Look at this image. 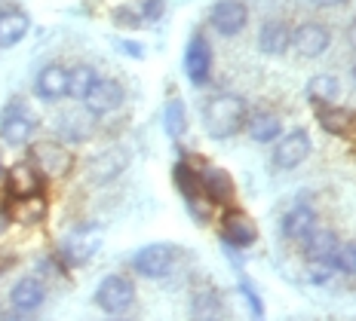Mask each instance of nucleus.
<instances>
[{"label": "nucleus", "instance_id": "nucleus-13", "mask_svg": "<svg viewBox=\"0 0 356 321\" xmlns=\"http://www.w3.org/2000/svg\"><path fill=\"white\" fill-rule=\"evenodd\" d=\"M172 181L178 186V193L184 196V202H188V211L194 214L197 220H206V205H203L206 196H203V190H200V171L181 159L172 168Z\"/></svg>", "mask_w": 356, "mask_h": 321}, {"label": "nucleus", "instance_id": "nucleus-33", "mask_svg": "<svg viewBox=\"0 0 356 321\" xmlns=\"http://www.w3.org/2000/svg\"><path fill=\"white\" fill-rule=\"evenodd\" d=\"M163 12H166V0H142V6H138L142 21H160Z\"/></svg>", "mask_w": 356, "mask_h": 321}, {"label": "nucleus", "instance_id": "nucleus-36", "mask_svg": "<svg viewBox=\"0 0 356 321\" xmlns=\"http://www.w3.org/2000/svg\"><path fill=\"white\" fill-rule=\"evenodd\" d=\"M347 40H350V46L356 49V19L350 21V28H347Z\"/></svg>", "mask_w": 356, "mask_h": 321}, {"label": "nucleus", "instance_id": "nucleus-16", "mask_svg": "<svg viewBox=\"0 0 356 321\" xmlns=\"http://www.w3.org/2000/svg\"><path fill=\"white\" fill-rule=\"evenodd\" d=\"M246 135L255 141V144H273L280 135H283V119H280V114H273V110H249L246 114Z\"/></svg>", "mask_w": 356, "mask_h": 321}, {"label": "nucleus", "instance_id": "nucleus-15", "mask_svg": "<svg viewBox=\"0 0 356 321\" xmlns=\"http://www.w3.org/2000/svg\"><path fill=\"white\" fill-rule=\"evenodd\" d=\"M200 190H203L206 202L212 205H231L234 202V177L225 168H200Z\"/></svg>", "mask_w": 356, "mask_h": 321}, {"label": "nucleus", "instance_id": "nucleus-38", "mask_svg": "<svg viewBox=\"0 0 356 321\" xmlns=\"http://www.w3.org/2000/svg\"><path fill=\"white\" fill-rule=\"evenodd\" d=\"M310 3H316V6H338V3H344V0H310Z\"/></svg>", "mask_w": 356, "mask_h": 321}, {"label": "nucleus", "instance_id": "nucleus-34", "mask_svg": "<svg viewBox=\"0 0 356 321\" xmlns=\"http://www.w3.org/2000/svg\"><path fill=\"white\" fill-rule=\"evenodd\" d=\"M120 49H123V52H129V55H136V58H142V55H145V49L138 46V43H132V40H120Z\"/></svg>", "mask_w": 356, "mask_h": 321}, {"label": "nucleus", "instance_id": "nucleus-31", "mask_svg": "<svg viewBox=\"0 0 356 321\" xmlns=\"http://www.w3.org/2000/svg\"><path fill=\"white\" fill-rule=\"evenodd\" d=\"M236 288H240V294L246 297V303H249V312H252V315H255V318H261V315H264L261 297H258V290L252 288V281L246 279V275H243V279H240V285H236Z\"/></svg>", "mask_w": 356, "mask_h": 321}, {"label": "nucleus", "instance_id": "nucleus-21", "mask_svg": "<svg viewBox=\"0 0 356 321\" xmlns=\"http://www.w3.org/2000/svg\"><path fill=\"white\" fill-rule=\"evenodd\" d=\"M292 43V28L286 25L283 19H267L258 31V49L264 55H283Z\"/></svg>", "mask_w": 356, "mask_h": 321}, {"label": "nucleus", "instance_id": "nucleus-19", "mask_svg": "<svg viewBox=\"0 0 356 321\" xmlns=\"http://www.w3.org/2000/svg\"><path fill=\"white\" fill-rule=\"evenodd\" d=\"M34 92L40 101H62L68 95V71L62 64H47L34 80Z\"/></svg>", "mask_w": 356, "mask_h": 321}, {"label": "nucleus", "instance_id": "nucleus-27", "mask_svg": "<svg viewBox=\"0 0 356 321\" xmlns=\"http://www.w3.org/2000/svg\"><path fill=\"white\" fill-rule=\"evenodd\" d=\"M338 95H341V83L335 73H316L307 83V98L314 104H332L338 101Z\"/></svg>", "mask_w": 356, "mask_h": 321}, {"label": "nucleus", "instance_id": "nucleus-40", "mask_svg": "<svg viewBox=\"0 0 356 321\" xmlns=\"http://www.w3.org/2000/svg\"><path fill=\"white\" fill-rule=\"evenodd\" d=\"M0 175H3V162H0Z\"/></svg>", "mask_w": 356, "mask_h": 321}, {"label": "nucleus", "instance_id": "nucleus-17", "mask_svg": "<svg viewBox=\"0 0 356 321\" xmlns=\"http://www.w3.org/2000/svg\"><path fill=\"white\" fill-rule=\"evenodd\" d=\"M43 300H47V288H43V281L37 279V275L19 279L10 290V303L19 315H31V312H37L43 306Z\"/></svg>", "mask_w": 356, "mask_h": 321}, {"label": "nucleus", "instance_id": "nucleus-28", "mask_svg": "<svg viewBox=\"0 0 356 321\" xmlns=\"http://www.w3.org/2000/svg\"><path fill=\"white\" fill-rule=\"evenodd\" d=\"M163 125H166L169 138H181L188 132V107L181 98H169L166 110H163Z\"/></svg>", "mask_w": 356, "mask_h": 321}, {"label": "nucleus", "instance_id": "nucleus-6", "mask_svg": "<svg viewBox=\"0 0 356 321\" xmlns=\"http://www.w3.org/2000/svg\"><path fill=\"white\" fill-rule=\"evenodd\" d=\"M273 168L280 171H292L298 168L304 159L314 150V141H310V132L307 129H292V132H283L277 141H273Z\"/></svg>", "mask_w": 356, "mask_h": 321}, {"label": "nucleus", "instance_id": "nucleus-1", "mask_svg": "<svg viewBox=\"0 0 356 321\" xmlns=\"http://www.w3.org/2000/svg\"><path fill=\"white\" fill-rule=\"evenodd\" d=\"M246 114H249V104L234 92H218L212 95L209 101L203 104V125H206V135L215 141H225L234 138L243 132L246 125Z\"/></svg>", "mask_w": 356, "mask_h": 321}, {"label": "nucleus", "instance_id": "nucleus-8", "mask_svg": "<svg viewBox=\"0 0 356 321\" xmlns=\"http://www.w3.org/2000/svg\"><path fill=\"white\" fill-rule=\"evenodd\" d=\"M123 101H126V89L117 83V80H111V77H95V83L92 89L86 92V110L92 116H108V114H114V110H120L123 107Z\"/></svg>", "mask_w": 356, "mask_h": 321}, {"label": "nucleus", "instance_id": "nucleus-12", "mask_svg": "<svg viewBox=\"0 0 356 321\" xmlns=\"http://www.w3.org/2000/svg\"><path fill=\"white\" fill-rule=\"evenodd\" d=\"M221 238H225L227 248H249L258 238V227L240 208H227L225 218H221Z\"/></svg>", "mask_w": 356, "mask_h": 321}, {"label": "nucleus", "instance_id": "nucleus-9", "mask_svg": "<svg viewBox=\"0 0 356 321\" xmlns=\"http://www.w3.org/2000/svg\"><path fill=\"white\" fill-rule=\"evenodd\" d=\"M209 25L221 37H236L249 25V6L243 0H215L209 10Z\"/></svg>", "mask_w": 356, "mask_h": 321}, {"label": "nucleus", "instance_id": "nucleus-5", "mask_svg": "<svg viewBox=\"0 0 356 321\" xmlns=\"http://www.w3.org/2000/svg\"><path fill=\"white\" fill-rule=\"evenodd\" d=\"M34 132H37V116L19 98H13L0 114V138L10 147H22L34 138Z\"/></svg>", "mask_w": 356, "mask_h": 321}, {"label": "nucleus", "instance_id": "nucleus-20", "mask_svg": "<svg viewBox=\"0 0 356 321\" xmlns=\"http://www.w3.org/2000/svg\"><path fill=\"white\" fill-rule=\"evenodd\" d=\"M31 31V19H28V12L16 10V6H6V10H0V49H10L22 43Z\"/></svg>", "mask_w": 356, "mask_h": 321}, {"label": "nucleus", "instance_id": "nucleus-11", "mask_svg": "<svg viewBox=\"0 0 356 321\" xmlns=\"http://www.w3.org/2000/svg\"><path fill=\"white\" fill-rule=\"evenodd\" d=\"M301 58H320L325 49L332 46V31L320 21H304L292 31V43H289Z\"/></svg>", "mask_w": 356, "mask_h": 321}, {"label": "nucleus", "instance_id": "nucleus-26", "mask_svg": "<svg viewBox=\"0 0 356 321\" xmlns=\"http://www.w3.org/2000/svg\"><path fill=\"white\" fill-rule=\"evenodd\" d=\"M191 312H194V318H225V315H227L225 297H221L215 288L197 290V294H194V303H191Z\"/></svg>", "mask_w": 356, "mask_h": 321}, {"label": "nucleus", "instance_id": "nucleus-4", "mask_svg": "<svg viewBox=\"0 0 356 321\" xmlns=\"http://www.w3.org/2000/svg\"><path fill=\"white\" fill-rule=\"evenodd\" d=\"M95 306L108 315H123V312L132 309L136 303V285H132L126 275H105L95 288Z\"/></svg>", "mask_w": 356, "mask_h": 321}, {"label": "nucleus", "instance_id": "nucleus-29", "mask_svg": "<svg viewBox=\"0 0 356 321\" xmlns=\"http://www.w3.org/2000/svg\"><path fill=\"white\" fill-rule=\"evenodd\" d=\"M92 83H95V71L89 64H77V68L68 71V95L74 101H83Z\"/></svg>", "mask_w": 356, "mask_h": 321}, {"label": "nucleus", "instance_id": "nucleus-35", "mask_svg": "<svg viewBox=\"0 0 356 321\" xmlns=\"http://www.w3.org/2000/svg\"><path fill=\"white\" fill-rule=\"evenodd\" d=\"M10 208H0V233H6V227H10Z\"/></svg>", "mask_w": 356, "mask_h": 321}, {"label": "nucleus", "instance_id": "nucleus-22", "mask_svg": "<svg viewBox=\"0 0 356 321\" xmlns=\"http://www.w3.org/2000/svg\"><path fill=\"white\" fill-rule=\"evenodd\" d=\"M316 123L323 125L329 135H353L356 129V114L347 107H335L332 104H316Z\"/></svg>", "mask_w": 356, "mask_h": 321}, {"label": "nucleus", "instance_id": "nucleus-18", "mask_svg": "<svg viewBox=\"0 0 356 321\" xmlns=\"http://www.w3.org/2000/svg\"><path fill=\"white\" fill-rule=\"evenodd\" d=\"M6 190H10L13 199L34 196V193L43 190V175L37 171L34 162H16V166L6 171Z\"/></svg>", "mask_w": 356, "mask_h": 321}, {"label": "nucleus", "instance_id": "nucleus-14", "mask_svg": "<svg viewBox=\"0 0 356 321\" xmlns=\"http://www.w3.org/2000/svg\"><path fill=\"white\" fill-rule=\"evenodd\" d=\"M126 166H129V150L126 147H108V150H102L99 156L89 159L86 171H89V181L105 184V181H114Z\"/></svg>", "mask_w": 356, "mask_h": 321}, {"label": "nucleus", "instance_id": "nucleus-25", "mask_svg": "<svg viewBox=\"0 0 356 321\" xmlns=\"http://www.w3.org/2000/svg\"><path fill=\"white\" fill-rule=\"evenodd\" d=\"M10 218L25 223V227H31V223H40L47 218V199L40 196V193H34V196H22L16 202L10 205Z\"/></svg>", "mask_w": 356, "mask_h": 321}, {"label": "nucleus", "instance_id": "nucleus-3", "mask_svg": "<svg viewBox=\"0 0 356 321\" xmlns=\"http://www.w3.org/2000/svg\"><path fill=\"white\" fill-rule=\"evenodd\" d=\"M178 257H181V251H178L175 245L154 242V245H145V248H138L132 254V270L138 275H145V279H166V275L175 270Z\"/></svg>", "mask_w": 356, "mask_h": 321}, {"label": "nucleus", "instance_id": "nucleus-32", "mask_svg": "<svg viewBox=\"0 0 356 321\" xmlns=\"http://www.w3.org/2000/svg\"><path fill=\"white\" fill-rule=\"evenodd\" d=\"M114 25L138 28V25H142V16H138V6H117V10H114Z\"/></svg>", "mask_w": 356, "mask_h": 321}, {"label": "nucleus", "instance_id": "nucleus-24", "mask_svg": "<svg viewBox=\"0 0 356 321\" xmlns=\"http://www.w3.org/2000/svg\"><path fill=\"white\" fill-rule=\"evenodd\" d=\"M314 227H316V214H314V208L310 205L289 208L286 218H283V236L292 238V242H301V238L307 236Z\"/></svg>", "mask_w": 356, "mask_h": 321}, {"label": "nucleus", "instance_id": "nucleus-7", "mask_svg": "<svg viewBox=\"0 0 356 321\" xmlns=\"http://www.w3.org/2000/svg\"><path fill=\"white\" fill-rule=\"evenodd\" d=\"M31 162L37 166L43 177L58 181V177H68V171L74 168V156L65 150L58 141H34L31 144Z\"/></svg>", "mask_w": 356, "mask_h": 321}, {"label": "nucleus", "instance_id": "nucleus-10", "mask_svg": "<svg viewBox=\"0 0 356 321\" xmlns=\"http://www.w3.org/2000/svg\"><path fill=\"white\" fill-rule=\"evenodd\" d=\"M184 73L194 86H206L212 77V46L203 34H194L184 49Z\"/></svg>", "mask_w": 356, "mask_h": 321}, {"label": "nucleus", "instance_id": "nucleus-37", "mask_svg": "<svg viewBox=\"0 0 356 321\" xmlns=\"http://www.w3.org/2000/svg\"><path fill=\"white\" fill-rule=\"evenodd\" d=\"M13 263H16V260H13V257H0V275H3L6 270H10Z\"/></svg>", "mask_w": 356, "mask_h": 321}, {"label": "nucleus", "instance_id": "nucleus-23", "mask_svg": "<svg viewBox=\"0 0 356 321\" xmlns=\"http://www.w3.org/2000/svg\"><path fill=\"white\" fill-rule=\"evenodd\" d=\"M304 245V260H335V251H338V236L325 227H314L307 236L301 238Z\"/></svg>", "mask_w": 356, "mask_h": 321}, {"label": "nucleus", "instance_id": "nucleus-2", "mask_svg": "<svg viewBox=\"0 0 356 321\" xmlns=\"http://www.w3.org/2000/svg\"><path fill=\"white\" fill-rule=\"evenodd\" d=\"M102 242H105V233H102L99 223H77L58 242V260L65 266H83L99 254Z\"/></svg>", "mask_w": 356, "mask_h": 321}, {"label": "nucleus", "instance_id": "nucleus-30", "mask_svg": "<svg viewBox=\"0 0 356 321\" xmlns=\"http://www.w3.org/2000/svg\"><path fill=\"white\" fill-rule=\"evenodd\" d=\"M335 266H338V272L356 275V245H353V242L338 245V251H335Z\"/></svg>", "mask_w": 356, "mask_h": 321}, {"label": "nucleus", "instance_id": "nucleus-39", "mask_svg": "<svg viewBox=\"0 0 356 321\" xmlns=\"http://www.w3.org/2000/svg\"><path fill=\"white\" fill-rule=\"evenodd\" d=\"M350 73H353V83H356V62H353V68H350Z\"/></svg>", "mask_w": 356, "mask_h": 321}]
</instances>
